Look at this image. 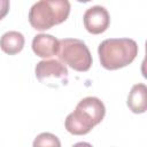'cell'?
I'll use <instances>...</instances> for the list:
<instances>
[{
    "mask_svg": "<svg viewBox=\"0 0 147 147\" xmlns=\"http://www.w3.org/2000/svg\"><path fill=\"white\" fill-rule=\"evenodd\" d=\"M56 55L59 56L60 62L79 72L87 71L93 62L92 55L86 44L83 40L76 38L61 39Z\"/></svg>",
    "mask_w": 147,
    "mask_h": 147,
    "instance_id": "277c9868",
    "label": "cell"
},
{
    "mask_svg": "<svg viewBox=\"0 0 147 147\" xmlns=\"http://www.w3.org/2000/svg\"><path fill=\"white\" fill-rule=\"evenodd\" d=\"M105 115L106 108L103 102L96 96H86L82 99L75 110L67 116L64 126L71 134H87L103 119Z\"/></svg>",
    "mask_w": 147,
    "mask_h": 147,
    "instance_id": "6da1fadb",
    "label": "cell"
},
{
    "mask_svg": "<svg viewBox=\"0 0 147 147\" xmlns=\"http://www.w3.org/2000/svg\"><path fill=\"white\" fill-rule=\"evenodd\" d=\"M60 47V40L53 37L52 34L40 33L34 36L32 40V51L33 53L42 59H49L57 54Z\"/></svg>",
    "mask_w": 147,
    "mask_h": 147,
    "instance_id": "52a82bcc",
    "label": "cell"
},
{
    "mask_svg": "<svg viewBox=\"0 0 147 147\" xmlns=\"http://www.w3.org/2000/svg\"><path fill=\"white\" fill-rule=\"evenodd\" d=\"M32 147H61V142L55 134L42 132L36 137Z\"/></svg>",
    "mask_w": 147,
    "mask_h": 147,
    "instance_id": "30bf717a",
    "label": "cell"
},
{
    "mask_svg": "<svg viewBox=\"0 0 147 147\" xmlns=\"http://www.w3.org/2000/svg\"><path fill=\"white\" fill-rule=\"evenodd\" d=\"M25 44L24 36L18 31H8L0 38V48L9 55L20 53Z\"/></svg>",
    "mask_w": 147,
    "mask_h": 147,
    "instance_id": "9c48e42d",
    "label": "cell"
},
{
    "mask_svg": "<svg viewBox=\"0 0 147 147\" xmlns=\"http://www.w3.org/2000/svg\"><path fill=\"white\" fill-rule=\"evenodd\" d=\"M101 65L107 70H117L132 63L138 55V45L130 38H110L98 48Z\"/></svg>",
    "mask_w": 147,
    "mask_h": 147,
    "instance_id": "7a4b0ae2",
    "label": "cell"
},
{
    "mask_svg": "<svg viewBox=\"0 0 147 147\" xmlns=\"http://www.w3.org/2000/svg\"><path fill=\"white\" fill-rule=\"evenodd\" d=\"M85 29L92 34H100L105 32L110 23L108 10L102 6L90 7L83 17Z\"/></svg>",
    "mask_w": 147,
    "mask_h": 147,
    "instance_id": "8992f818",
    "label": "cell"
},
{
    "mask_svg": "<svg viewBox=\"0 0 147 147\" xmlns=\"http://www.w3.org/2000/svg\"><path fill=\"white\" fill-rule=\"evenodd\" d=\"M72 147H93L91 144H88V142H85V141H80V142H77V144H75Z\"/></svg>",
    "mask_w": 147,
    "mask_h": 147,
    "instance_id": "7c38bea8",
    "label": "cell"
},
{
    "mask_svg": "<svg viewBox=\"0 0 147 147\" xmlns=\"http://www.w3.org/2000/svg\"><path fill=\"white\" fill-rule=\"evenodd\" d=\"M127 107L134 114H144L147 109V87L139 83L132 86L127 95Z\"/></svg>",
    "mask_w": 147,
    "mask_h": 147,
    "instance_id": "ba28073f",
    "label": "cell"
},
{
    "mask_svg": "<svg viewBox=\"0 0 147 147\" xmlns=\"http://www.w3.org/2000/svg\"><path fill=\"white\" fill-rule=\"evenodd\" d=\"M10 3L8 0H0V21L8 14Z\"/></svg>",
    "mask_w": 147,
    "mask_h": 147,
    "instance_id": "8fae6325",
    "label": "cell"
},
{
    "mask_svg": "<svg viewBox=\"0 0 147 147\" xmlns=\"http://www.w3.org/2000/svg\"><path fill=\"white\" fill-rule=\"evenodd\" d=\"M34 72L37 79L40 83L46 84L51 87H56V83H60L61 85H65L68 83L67 65H64L59 60L48 59L38 62Z\"/></svg>",
    "mask_w": 147,
    "mask_h": 147,
    "instance_id": "5b68a950",
    "label": "cell"
},
{
    "mask_svg": "<svg viewBox=\"0 0 147 147\" xmlns=\"http://www.w3.org/2000/svg\"><path fill=\"white\" fill-rule=\"evenodd\" d=\"M70 13L68 0H40L32 5L29 11V22L38 31H45L64 22Z\"/></svg>",
    "mask_w": 147,
    "mask_h": 147,
    "instance_id": "3957f363",
    "label": "cell"
}]
</instances>
